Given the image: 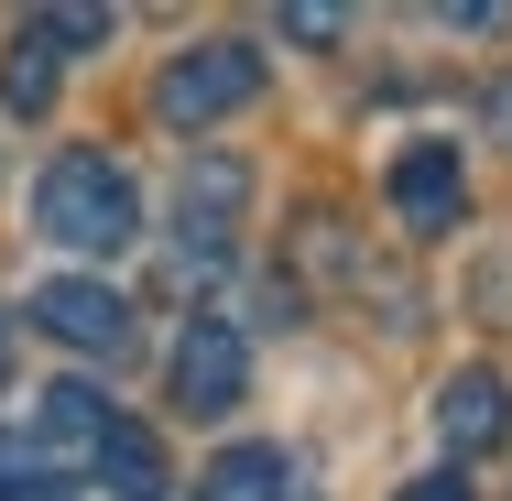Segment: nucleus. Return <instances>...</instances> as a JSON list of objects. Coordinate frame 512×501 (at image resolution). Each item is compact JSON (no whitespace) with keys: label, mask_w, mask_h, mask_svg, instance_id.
Returning a JSON list of instances; mask_svg holds the SVG:
<instances>
[{"label":"nucleus","mask_w":512,"mask_h":501,"mask_svg":"<svg viewBox=\"0 0 512 501\" xmlns=\"http://www.w3.org/2000/svg\"><path fill=\"white\" fill-rule=\"evenodd\" d=\"M22 316H33L55 349H88V360H109V349L131 338V305L109 295L99 273H55V284H33V295H22Z\"/></svg>","instance_id":"nucleus-4"},{"label":"nucleus","mask_w":512,"mask_h":501,"mask_svg":"<svg viewBox=\"0 0 512 501\" xmlns=\"http://www.w3.org/2000/svg\"><path fill=\"white\" fill-rule=\"evenodd\" d=\"M491 120H502V131H512V77H502V88H491Z\"/></svg>","instance_id":"nucleus-16"},{"label":"nucleus","mask_w":512,"mask_h":501,"mask_svg":"<svg viewBox=\"0 0 512 501\" xmlns=\"http://www.w3.org/2000/svg\"><path fill=\"white\" fill-rule=\"evenodd\" d=\"M240 207H251V164H240V153H197L186 186H175V240H186L197 262H218L229 229H240Z\"/></svg>","instance_id":"nucleus-6"},{"label":"nucleus","mask_w":512,"mask_h":501,"mask_svg":"<svg viewBox=\"0 0 512 501\" xmlns=\"http://www.w3.org/2000/svg\"><path fill=\"white\" fill-rule=\"evenodd\" d=\"M109 393L99 382H44V414H33V447H44V469L55 458H77V469H99V447H109Z\"/></svg>","instance_id":"nucleus-8"},{"label":"nucleus","mask_w":512,"mask_h":501,"mask_svg":"<svg viewBox=\"0 0 512 501\" xmlns=\"http://www.w3.org/2000/svg\"><path fill=\"white\" fill-rule=\"evenodd\" d=\"M436 436H447L458 458L512 447V382H502V371H447V393H436Z\"/></svg>","instance_id":"nucleus-7"},{"label":"nucleus","mask_w":512,"mask_h":501,"mask_svg":"<svg viewBox=\"0 0 512 501\" xmlns=\"http://www.w3.org/2000/svg\"><path fill=\"white\" fill-rule=\"evenodd\" d=\"M251 393V349L229 316H186L175 327V414H229Z\"/></svg>","instance_id":"nucleus-3"},{"label":"nucleus","mask_w":512,"mask_h":501,"mask_svg":"<svg viewBox=\"0 0 512 501\" xmlns=\"http://www.w3.org/2000/svg\"><path fill=\"white\" fill-rule=\"evenodd\" d=\"M33 33H44L55 55H77V44H99V33H109V11H33Z\"/></svg>","instance_id":"nucleus-12"},{"label":"nucleus","mask_w":512,"mask_h":501,"mask_svg":"<svg viewBox=\"0 0 512 501\" xmlns=\"http://www.w3.org/2000/svg\"><path fill=\"white\" fill-rule=\"evenodd\" d=\"M0 360H11V316H0Z\"/></svg>","instance_id":"nucleus-17"},{"label":"nucleus","mask_w":512,"mask_h":501,"mask_svg":"<svg viewBox=\"0 0 512 501\" xmlns=\"http://www.w3.org/2000/svg\"><path fill=\"white\" fill-rule=\"evenodd\" d=\"M33 218H44V240H66V251L109 262V251L142 229V186H131L109 153H55L44 186H33Z\"/></svg>","instance_id":"nucleus-1"},{"label":"nucleus","mask_w":512,"mask_h":501,"mask_svg":"<svg viewBox=\"0 0 512 501\" xmlns=\"http://www.w3.org/2000/svg\"><path fill=\"white\" fill-rule=\"evenodd\" d=\"M0 109H22V120H44V109H55V44H44L33 22H22V33H11V55H0Z\"/></svg>","instance_id":"nucleus-11"},{"label":"nucleus","mask_w":512,"mask_h":501,"mask_svg":"<svg viewBox=\"0 0 512 501\" xmlns=\"http://www.w3.org/2000/svg\"><path fill=\"white\" fill-rule=\"evenodd\" d=\"M447 22H458V33H502L512 11H502V0H447Z\"/></svg>","instance_id":"nucleus-14"},{"label":"nucleus","mask_w":512,"mask_h":501,"mask_svg":"<svg viewBox=\"0 0 512 501\" xmlns=\"http://www.w3.org/2000/svg\"><path fill=\"white\" fill-rule=\"evenodd\" d=\"M338 22H349V11H327V0H295V11H284L295 44H338Z\"/></svg>","instance_id":"nucleus-13"},{"label":"nucleus","mask_w":512,"mask_h":501,"mask_svg":"<svg viewBox=\"0 0 512 501\" xmlns=\"http://www.w3.org/2000/svg\"><path fill=\"white\" fill-rule=\"evenodd\" d=\"M44 501H66V491H44Z\"/></svg>","instance_id":"nucleus-18"},{"label":"nucleus","mask_w":512,"mask_h":501,"mask_svg":"<svg viewBox=\"0 0 512 501\" xmlns=\"http://www.w3.org/2000/svg\"><path fill=\"white\" fill-rule=\"evenodd\" d=\"M251 99H262V44H229V33L218 44H186L153 77V120L164 131H218L229 109H251Z\"/></svg>","instance_id":"nucleus-2"},{"label":"nucleus","mask_w":512,"mask_h":501,"mask_svg":"<svg viewBox=\"0 0 512 501\" xmlns=\"http://www.w3.org/2000/svg\"><path fill=\"white\" fill-rule=\"evenodd\" d=\"M382 197H393V218H404L414 240H447V229L469 218V175H458L447 142H404L393 175H382Z\"/></svg>","instance_id":"nucleus-5"},{"label":"nucleus","mask_w":512,"mask_h":501,"mask_svg":"<svg viewBox=\"0 0 512 501\" xmlns=\"http://www.w3.org/2000/svg\"><path fill=\"white\" fill-rule=\"evenodd\" d=\"M99 480H109V501H164V436L120 414L109 447H99Z\"/></svg>","instance_id":"nucleus-10"},{"label":"nucleus","mask_w":512,"mask_h":501,"mask_svg":"<svg viewBox=\"0 0 512 501\" xmlns=\"http://www.w3.org/2000/svg\"><path fill=\"white\" fill-rule=\"evenodd\" d=\"M197 501H306V480L284 447H218L197 469Z\"/></svg>","instance_id":"nucleus-9"},{"label":"nucleus","mask_w":512,"mask_h":501,"mask_svg":"<svg viewBox=\"0 0 512 501\" xmlns=\"http://www.w3.org/2000/svg\"><path fill=\"white\" fill-rule=\"evenodd\" d=\"M393 501H469V480H447V469H436V480H404Z\"/></svg>","instance_id":"nucleus-15"}]
</instances>
